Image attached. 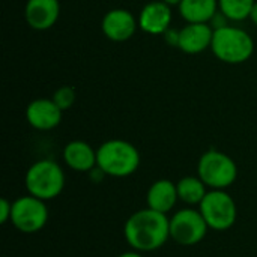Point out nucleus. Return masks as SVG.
Segmentation results:
<instances>
[{
	"instance_id": "obj_17",
	"label": "nucleus",
	"mask_w": 257,
	"mask_h": 257,
	"mask_svg": "<svg viewBox=\"0 0 257 257\" xmlns=\"http://www.w3.org/2000/svg\"><path fill=\"white\" fill-rule=\"evenodd\" d=\"M176 188L179 200L190 206H199L209 191L206 184L199 176H185L179 179Z\"/></svg>"
},
{
	"instance_id": "obj_15",
	"label": "nucleus",
	"mask_w": 257,
	"mask_h": 257,
	"mask_svg": "<svg viewBox=\"0 0 257 257\" xmlns=\"http://www.w3.org/2000/svg\"><path fill=\"white\" fill-rule=\"evenodd\" d=\"M178 200L179 196H178L176 184L169 179L155 181L146 193L148 208L158 211L161 214H169L170 211H173Z\"/></svg>"
},
{
	"instance_id": "obj_5",
	"label": "nucleus",
	"mask_w": 257,
	"mask_h": 257,
	"mask_svg": "<svg viewBox=\"0 0 257 257\" xmlns=\"http://www.w3.org/2000/svg\"><path fill=\"white\" fill-rule=\"evenodd\" d=\"M197 176L209 190H227L238 178V166L227 154L209 149L197 163Z\"/></svg>"
},
{
	"instance_id": "obj_2",
	"label": "nucleus",
	"mask_w": 257,
	"mask_h": 257,
	"mask_svg": "<svg viewBox=\"0 0 257 257\" xmlns=\"http://www.w3.org/2000/svg\"><path fill=\"white\" fill-rule=\"evenodd\" d=\"M96 166L111 178H128L140 166L139 149L122 139L104 142L96 149Z\"/></svg>"
},
{
	"instance_id": "obj_24",
	"label": "nucleus",
	"mask_w": 257,
	"mask_h": 257,
	"mask_svg": "<svg viewBox=\"0 0 257 257\" xmlns=\"http://www.w3.org/2000/svg\"><path fill=\"white\" fill-rule=\"evenodd\" d=\"M164 3H167V5H170V6H175V5H179L181 3V0H163Z\"/></svg>"
},
{
	"instance_id": "obj_23",
	"label": "nucleus",
	"mask_w": 257,
	"mask_h": 257,
	"mask_svg": "<svg viewBox=\"0 0 257 257\" xmlns=\"http://www.w3.org/2000/svg\"><path fill=\"white\" fill-rule=\"evenodd\" d=\"M250 18H251V21H253V23L257 26V0H256V3H254V6H253V9H251Z\"/></svg>"
},
{
	"instance_id": "obj_3",
	"label": "nucleus",
	"mask_w": 257,
	"mask_h": 257,
	"mask_svg": "<svg viewBox=\"0 0 257 257\" xmlns=\"http://www.w3.org/2000/svg\"><path fill=\"white\" fill-rule=\"evenodd\" d=\"M211 50L218 60L229 65H239L253 56L254 41L245 30L227 24L214 29Z\"/></svg>"
},
{
	"instance_id": "obj_10",
	"label": "nucleus",
	"mask_w": 257,
	"mask_h": 257,
	"mask_svg": "<svg viewBox=\"0 0 257 257\" xmlns=\"http://www.w3.org/2000/svg\"><path fill=\"white\" fill-rule=\"evenodd\" d=\"M62 110L53 99L36 98L26 108V119L29 125L38 131H50L60 125Z\"/></svg>"
},
{
	"instance_id": "obj_12",
	"label": "nucleus",
	"mask_w": 257,
	"mask_h": 257,
	"mask_svg": "<svg viewBox=\"0 0 257 257\" xmlns=\"http://www.w3.org/2000/svg\"><path fill=\"white\" fill-rule=\"evenodd\" d=\"M214 29L208 23H188L179 30L178 48L185 54H200L211 48Z\"/></svg>"
},
{
	"instance_id": "obj_16",
	"label": "nucleus",
	"mask_w": 257,
	"mask_h": 257,
	"mask_svg": "<svg viewBox=\"0 0 257 257\" xmlns=\"http://www.w3.org/2000/svg\"><path fill=\"white\" fill-rule=\"evenodd\" d=\"M178 6L187 23H209L218 12V0H181Z\"/></svg>"
},
{
	"instance_id": "obj_22",
	"label": "nucleus",
	"mask_w": 257,
	"mask_h": 257,
	"mask_svg": "<svg viewBox=\"0 0 257 257\" xmlns=\"http://www.w3.org/2000/svg\"><path fill=\"white\" fill-rule=\"evenodd\" d=\"M117 257H143V253L136 251V250H130V251H125V253L119 254Z\"/></svg>"
},
{
	"instance_id": "obj_6",
	"label": "nucleus",
	"mask_w": 257,
	"mask_h": 257,
	"mask_svg": "<svg viewBox=\"0 0 257 257\" xmlns=\"http://www.w3.org/2000/svg\"><path fill=\"white\" fill-rule=\"evenodd\" d=\"M199 211L209 229L224 232L233 227L238 218V208L233 197L226 190H209Z\"/></svg>"
},
{
	"instance_id": "obj_20",
	"label": "nucleus",
	"mask_w": 257,
	"mask_h": 257,
	"mask_svg": "<svg viewBox=\"0 0 257 257\" xmlns=\"http://www.w3.org/2000/svg\"><path fill=\"white\" fill-rule=\"evenodd\" d=\"M11 214H12V202L3 197L0 200V223L6 224L8 221H11Z\"/></svg>"
},
{
	"instance_id": "obj_14",
	"label": "nucleus",
	"mask_w": 257,
	"mask_h": 257,
	"mask_svg": "<svg viewBox=\"0 0 257 257\" xmlns=\"http://www.w3.org/2000/svg\"><path fill=\"white\" fill-rule=\"evenodd\" d=\"M65 164L81 173H89L96 167V151L83 140H72L63 148Z\"/></svg>"
},
{
	"instance_id": "obj_18",
	"label": "nucleus",
	"mask_w": 257,
	"mask_h": 257,
	"mask_svg": "<svg viewBox=\"0 0 257 257\" xmlns=\"http://www.w3.org/2000/svg\"><path fill=\"white\" fill-rule=\"evenodd\" d=\"M256 0H218L220 12L230 21H242L250 18Z\"/></svg>"
},
{
	"instance_id": "obj_8",
	"label": "nucleus",
	"mask_w": 257,
	"mask_h": 257,
	"mask_svg": "<svg viewBox=\"0 0 257 257\" xmlns=\"http://www.w3.org/2000/svg\"><path fill=\"white\" fill-rule=\"evenodd\" d=\"M208 230L209 227L199 209L184 208L170 217V238L182 247L200 244Z\"/></svg>"
},
{
	"instance_id": "obj_4",
	"label": "nucleus",
	"mask_w": 257,
	"mask_h": 257,
	"mask_svg": "<svg viewBox=\"0 0 257 257\" xmlns=\"http://www.w3.org/2000/svg\"><path fill=\"white\" fill-rule=\"evenodd\" d=\"M65 181L63 169L53 160H39L33 163L24 176L27 193L45 202L56 199L63 191Z\"/></svg>"
},
{
	"instance_id": "obj_13",
	"label": "nucleus",
	"mask_w": 257,
	"mask_h": 257,
	"mask_svg": "<svg viewBox=\"0 0 257 257\" xmlns=\"http://www.w3.org/2000/svg\"><path fill=\"white\" fill-rule=\"evenodd\" d=\"M60 15L59 0H27L24 6V18L35 30L51 29Z\"/></svg>"
},
{
	"instance_id": "obj_11",
	"label": "nucleus",
	"mask_w": 257,
	"mask_h": 257,
	"mask_svg": "<svg viewBox=\"0 0 257 257\" xmlns=\"http://www.w3.org/2000/svg\"><path fill=\"white\" fill-rule=\"evenodd\" d=\"M139 29L148 35H164L170 29L172 9L163 0L149 2L139 15Z\"/></svg>"
},
{
	"instance_id": "obj_7",
	"label": "nucleus",
	"mask_w": 257,
	"mask_h": 257,
	"mask_svg": "<svg viewBox=\"0 0 257 257\" xmlns=\"http://www.w3.org/2000/svg\"><path fill=\"white\" fill-rule=\"evenodd\" d=\"M11 223L17 230L26 235H32L42 230L48 223L47 202L32 194L15 199L12 202Z\"/></svg>"
},
{
	"instance_id": "obj_19",
	"label": "nucleus",
	"mask_w": 257,
	"mask_h": 257,
	"mask_svg": "<svg viewBox=\"0 0 257 257\" xmlns=\"http://www.w3.org/2000/svg\"><path fill=\"white\" fill-rule=\"evenodd\" d=\"M75 98H77V96H75V89L71 87V86H62V87H59V89L54 92V95H53V101L56 102V105H57L62 111L69 110V108L74 105Z\"/></svg>"
},
{
	"instance_id": "obj_1",
	"label": "nucleus",
	"mask_w": 257,
	"mask_h": 257,
	"mask_svg": "<svg viewBox=\"0 0 257 257\" xmlns=\"http://www.w3.org/2000/svg\"><path fill=\"white\" fill-rule=\"evenodd\" d=\"M123 235L131 250L140 253L160 250L170 238V218L151 208L139 209L125 221Z\"/></svg>"
},
{
	"instance_id": "obj_21",
	"label": "nucleus",
	"mask_w": 257,
	"mask_h": 257,
	"mask_svg": "<svg viewBox=\"0 0 257 257\" xmlns=\"http://www.w3.org/2000/svg\"><path fill=\"white\" fill-rule=\"evenodd\" d=\"M164 38L169 44L178 47V42H179V32L178 30H173V29H169L166 33H164Z\"/></svg>"
},
{
	"instance_id": "obj_9",
	"label": "nucleus",
	"mask_w": 257,
	"mask_h": 257,
	"mask_svg": "<svg viewBox=\"0 0 257 257\" xmlns=\"http://www.w3.org/2000/svg\"><path fill=\"white\" fill-rule=\"evenodd\" d=\"M102 33L113 42H125L131 39L139 29V20L128 9H111L101 21Z\"/></svg>"
}]
</instances>
